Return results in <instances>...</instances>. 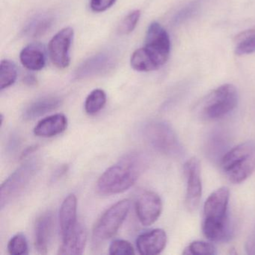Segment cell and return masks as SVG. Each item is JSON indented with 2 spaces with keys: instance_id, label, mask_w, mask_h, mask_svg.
<instances>
[{
  "instance_id": "cell-26",
  "label": "cell",
  "mask_w": 255,
  "mask_h": 255,
  "mask_svg": "<svg viewBox=\"0 0 255 255\" xmlns=\"http://www.w3.org/2000/svg\"><path fill=\"white\" fill-rule=\"evenodd\" d=\"M7 249L10 255H26L29 248L26 237L23 234H16L8 242Z\"/></svg>"
},
{
  "instance_id": "cell-7",
  "label": "cell",
  "mask_w": 255,
  "mask_h": 255,
  "mask_svg": "<svg viewBox=\"0 0 255 255\" xmlns=\"http://www.w3.org/2000/svg\"><path fill=\"white\" fill-rule=\"evenodd\" d=\"M130 208L129 200H122L112 206L100 218L93 230V237L104 241L114 237L126 219Z\"/></svg>"
},
{
  "instance_id": "cell-23",
  "label": "cell",
  "mask_w": 255,
  "mask_h": 255,
  "mask_svg": "<svg viewBox=\"0 0 255 255\" xmlns=\"http://www.w3.org/2000/svg\"><path fill=\"white\" fill-rule=\"evenodd\" d=\"M107 95L102 89H95L86 98L85 110L89 116L98 114L106 105Z\"/></svg>"
},
{
  "instance_id": "cell-6",
  "label": "cell",
  "mask_w": 255,
  "mask_h": 255,
  "mask_svg": "<svg viewBox=\"0 0 255 255\" xmlns=\"http://www.w3.org/2000/svg\"><path fill=\"white\" fill-rule=\"evenodd\" d=\"M39 165L37 160L28 161L2 183L0 190L1 210L23 193L39 170Z\"/></svg>"
},
{
  "instance_id": "cell-25",
  "label": "cell",
  "mask_w": 255,
  "mask_h": 255,
  "mask_svg": "<svg viewBox=\"0 0 255 255\" xmlns=\"http://www.w3.org/2000/svg\"><path fill=\"white\" fill-rule=\"evenodd\" d=\"M17 77V68L11 61L5 59L0 65V88L7 89L15 83Z\"/></svg>"
},
{
  "instance_id": "cell-24",
  "label": "cell",
  "mask_w": 255,
  "mask_h": 255,
  "mask_svg": "<svg viewBox=\"0 0 255 255\" xmlns=\"http://www.w3.org/2000/svg\"><path fill=\"white\" fill-rule=\"evenodd\" d=\"M237 46L235 53L237 56L251 54L255 52V30L249 29L241 32L236 38Z\"/></svg>"
},
{
  "instance_id": "cell-13",
  "label": "cell",
  "mask_w": 255,
  "mask_h": 255,
  "mask_svg": "<svg viewBox=\"0 0 255 255\" xmlns=\"http://www.w3.org/2000/svg\"><path fill=\"white\" fill-rule=\"evenodd\" d=\"M167 243L165 231L159 228L143 233L136 240L138 252L143 255H154L161 253Z\"/></svg>"
},
{
  "instance_id": "cell-28",
  "label": "cell",
  "mask_w": 255,
  "mask_h": 255,
  "mask_svg": "<svg viewBox=\"0 0 255 255\" xmlns=\"http://www.w3.org/2000/svg\"><path fill=\"white\" fill-rule=\"evenodd\" d=\"M140 16H141V11L139 10H134L131 11L121 22L119 32L122 35L131 33L136 27Z\"/></svg>"
},
{
  "instance_id": "cell-29",
  "label": "cell",
  "mask_w": 255,
  "mask_h": 255,
  "mask_svg": "<svg viewBox=\"0 0 255 255\" xmlns=\"http://www.w3.org/2000/svg\"><path fill=\"white\" fill-rule=\"evenodd\" d=\"M110 254L112 255H132L135 254L130 243L124 240H116L110 246Z\"/></svg>"
},
{
  "instance_id": "cell-8",
  "label": "cell",
  "mask_w": 255,
  "mask_h": 255,
  "mask_svg": "<svg viewBox=\"0 0 255 255\" xmlns=\"http://www.w3.org/2000/svg\"><path fill=\"white\" fill-rule=\"evenodd\" d=\"M144 48L159 68L168 61L171 51V41L168 32L157 22H153L149 26Z\"/></svg>"
},
{
  "instance_id": "cell-19",
  "label": "cell",
  "mask_w": 255,
  "mask_h": 255,
  "mask_svg": "<svg viewBox=\"0 0 255 255\" xmlns=\"http://www.w3.org/2000/svg\"><path fill=\"white\" fill-rule=\"evenodd\" d=\"M61 105V100L57 97H45L36 100L25 110L23 117L26 120H34L47 113L56 110Z\"/></svg>"
},
{
  "instance_id": "cell-31",
  "label": "cell",
  "mask_w": 255,
  "mask_h": 255,
  "mask_svg": "<svg viewBox=\"0 0 255 255\" xmlns=\"http://www.w3.org/2000/svg\"><path fill=\"white\" fill-rule=\"evenodd\" d=\"M116 0H90V7L95 12H104L113 6Z\"/></svg>"
},
{
  "instance_id": "cell-11",
  "label": "cell",
  "mask_w": 255,
  "mask_h": 255,
  "mask_svg": "<svg viewBox=\"0 0 255 255\" xmlns=\"http://www.w3.org/2000/svg\"><path fill=\"white\" fill-rule=\"evenodd\" d=\"M135 210L141 225L150 226L159 219L162 213V200L154 192L147 191L138 197Z\"/></svg>"
},
{
  "instance_id": "cell-30",
  "label": "cell",
  "mask_w": 255,
  "mask_h": 255,
  "mask_svg": "<svg viewBox=\"0 0 255 255\" xmlns=\"http://www.w3.org/2000/svg\"><path fill=\"white\" fill-rule=\"evenodd\" d=\"M200 7V2L198 1H193L188 4L187 5L182 8L180 11L176 14L173 19V23L174 24H180V23L184 22L185 20L190 18L195 12H197Z\"/></svg>"
},
{
  "instance_id": "cell-18",
  "label": "cell",
  "mask_w": 255,
  "mask_h": 255,
  "mask_svg": "<svg viewBox=\"0 0 255 255\" xmlns=\"http://www.w3.org/2000/svg\"><path fill=\"white\" fill-rule=\"evenodd\" d=\"M87 242V231L81 224H77L72 234L63 240L59 249V255H81Z\"/></svg>"
},
{
  "instance_id": "cell-27",
  "label": "cell",
  "mask_w": 255,
  "mask_h": 255,
  "mask_svg": "<svg viewBox=\"0 0 255 255\" xmlns=\"http://www.w3.org/2000/svg\"><path fill=\"white\" fill-rule=\"evenodd\" d=\"M216 248L213 244L204 241H195L185 249L183 255H216Z\"/></svg>"
},
{
  "instance_id": "cell-16",
  "label": "cell",
  "mask_w": 255,
  "mask_h": 255,
  "mask_svg": "<svg viewBox=\"0 0 255 255\" xmlns=\"http://www.w3.org/2000/svg\"><path fill=\"white\" fill-rule=\"evenodd\" d=\"M68 127V119L63 114H56L45 118L34 128V133L38 137L51 138L62 133Z\"/></svg>"
},
{
  "instance_id": "cell-3",
  "label": "cell",
  "mask_w": 255,
  "mask_h": 255,
  "mask_svg": "<svg viewBox=\"0 0 255 255\" xmlns=\"http://www.w3.org/2000/svg\"><path fill=\"white\" fill-rule=\"evenodd\" d=\"M220 165L230 181L243 183L255 171V142L246 141L228 150Z\"/></svg>"
},
{
  "instance_id": "cell-10",
  "label": "cell",
  "mask_w": 255,
  "mask_h": 255,
  "mask_svg": "<svg viewBox=\"0 0 255 255\" xmlns=\"http://www.w3.org/2000/svg\"><path fill=\"white\" fill-rule=\"evenodd\" d=\"M184 174L186 179V206L188 210H197L202 195L201 167L196 158L192 157L184 165Z\"/></svg>"
},
{
  "instance_id": "cell-20",
  "label": "cell",
  "mask_w": 255,
  "mask_h": 255,
  "mask_svg": "<svg viewBox=\"0 0 255 255\" xmlns=\"http://www.w3.org/2000/svg\"><path fill=\"white\" fill-rule=\"evenodd\" d=\"M54 21L53 16L48 14H41L35 16L29 20L23 29V35L29 38H39L44 35Z\"/></svg>"
},
{
  "instance_id": "cell-32",
  "label": "cell",
  "mask_w": 255,
  "mask_h": 255,
  "mask_svg": "<svg viewBox=\"0 0 255 255\" xmlns=\"http://www.w3.org/2000/svg\"><path fill=\"white\" fill-rule=\"evenodd\" d=\"M23 81L25 84L27 85V86H35V85H37V83H38V80H37L36 77H35L33 74H30L25 76Z\"/></svg>"
},
{
  "instance_id": "cell-14",
  "label": "cell",
  "mask_w": 255,
  "mask_h": 255,
  "mask_svg": "<svg viewBox=\"0 0 255 255\" xmlns=\"http://www.w3.org/2000/svg\"><path fill=\"white\" fill-rule=\"evenodd\" d=\"M54 218L52 212L41 214L37 219L35 226V246L38 253L46 255L53 236Z\"/></svg>"
},
{
  "instance_id": "cell-17",
  "label": "cell",
  "mask_w": 255,
  "mask_h": 255,
  "mask_svg": "<svg viewBox=\"0 0 255 255\" xmlns=\"http://www.w3.org/2000/svg\"><path fill=\"white\" fill-rule=\"evenodd\" d=\"M20 60L26 69L32 71H41L46 65L44 47L39 44H29L20 52Z\"/></svg>"
},
{
  "instance_id": "cell-21",
  "label": "cell",
  "mask_w": 255,
  "mask_h": 255,
  "mask_svg": "<svg viewBox=\"0 0 255 255\" xmlns=\"http://www.w3.org/2000/svg\"><path fill=\"white\" fill-rule=\"evenodd\" d=\"M131 67L140 72H150L159 69L144 47L134 51L130 59Z\"/></svg>"
},
{
  "instance_id": "cell-5",
  "label": "cell",
  "mask_w": 255,
  "mask_h": 255,
  "mask_svg": "<svg viewBox=\"0 0 255 255\" xmlns=\"http://www.w3.org/2000/svg\"><path fill=\"white\" fill-rule=\"evenodd\" d=\"M144 137L150 146L168 157L179 159L184 154V149L177 134L168 124L152 121L144 126Z\"/></svg>"
},
{
  "instance_id": "cell-2",
  "label": "cell",
  "mask_w": 255,
  "mask_h": 255,
  "mask_svg": "<svg viewBox=\"0 0 255 255\" xmlns=\"http://www.w3.org/2000/svg\"><path fill=\"white\" fill-rule=\"evenodd\" d=\"M229 198V189L224 186L214 191L205 201L202 231L210 241L225 242L232 236L228 216Z\"/></svg>"
},
{
  "instance_id": "cell-22",
  "label": "cell",
  "mask_w": 255,
  "mask_h": 255,
  "mask_svg": "<svg viewBox=\"0 0 255 255\" xmlns=\"http://www.w3.org/2000/svg\"><path fill=\"white\" fill-rule=\"evenodd\" d=\"M226 146V138L223 134L219 132V133L213 134L210 136V139L207 141V146L206 148L212 159L214 160H218L219 159V160H221L224 155L228 151L225 148Z\"/></svg>"
},
{
  "instance_id": "cell-4",
  "label": "cell",
  "mask_w": 255,
  "mask_h": 255,
  "mask_svg": "<svg viewBox=\"0 0 255 255\" xmlns=\"http://www.w3.org/2000/svg\"><path fill=\"white\" fill-rule=\"evenodd\" d=\"M238 100V92L234 85H222L201 101L198 113L204 120H219L237 107Z\"/></svg>"
},
{
  "instance_id": "cell-9",
  "label": "cell",
  "mask_w": 255,
  "mask_h": 255,
  "mask_svg": "<svg viewBox=\"0 0 255 255\" xmlns=\"http://www.w3.org/2000/svg\"><path fill=\"white\" fill-rule=\"evenodd\" d=\"M74 29L66 27L59 31L50 40L48 44V53L50 60L57 68H68L71 62L70 48L74 38Z\"/></svg>"
},
{
  "instance_id": "cell-15",
  "label": "cell",
  "mask_w": 255,
  "mask_h": 255,
  "mask_svg": "<svg viewBox=\"0 0 255 255\" xmlns=\"http://www.w3.org/2000/svg\"><path fill=\"white\" fill-rule=\"evenodd\" d=\"M77 199L74 194L68 195L61 205L59 210V225L62 240L69 237L77 227Z\"/></svg>"
},
{
  "instance_id": "cell-12",
  "label": "cell",
  "mask_w": 255,
  "mask_h": 255,
  "mask_svg": "<svg viewBox=\"0 0 255 255\" xmlns=\"http://www.w3.org/2000/svg\"><path fill=\"white\" fill-rule=\"evenodd\" d=\"M115 59L109 53H99L89 58L83 62L74 72L77 80L101 75L111 70L114 66Z\"/></svg>"
},
{
  "instance_id": "cell-33",
  "label": "cell",
  "mask_w": 255,
  "mask_h": 255,
  "mask_svg": "<svg viewBox=\"0 0 255 255\" xmlns=\"http://www.w3.org/2000/svg\"><path fill=\"white\" fill-rule=\"evenodd\" d=\"M67 170H68V166H65V165H63V166L59 168V169L56 171V172L55 173L54 177H53L54 180H56V178H59V177H62L65 172H66Z\"/></svg>"
},
{
  "instance_id": "cell-1",
  "label": "cell",
  "mask_w": 255,
  "mask_h": 255,
  "mask_svg": "<svg viewBox=\"0 0 255 255\" xmlns=\"http://www.w3.org/2000/svg\"><path fill=\"white\" fill-rule=\"evenodd\" d=\"M146 166V159L138 152L124 156L100 177L97 189L101 195L122 193L135 184Z\"/></svg>"
}]
</instances>
